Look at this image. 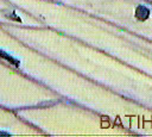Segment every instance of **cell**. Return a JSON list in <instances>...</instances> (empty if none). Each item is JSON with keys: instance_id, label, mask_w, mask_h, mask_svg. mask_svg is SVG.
<instances>
[{"instance_id": "obj_1", "label": "cell", "mask_w": 152, "mask_h": 137, "mask_svg": "<svg viewBox=\"0 0 152 137\" xmlns=\"http://www.w3.org/2000/svg\"><path fill=\"white\" fill-rule=\"evenodd\" d=\"M135 17L139 19V20H146L148 17H150V10L142 5L138 6L137 10H135Z\"/></svg>"}]
</instances>
